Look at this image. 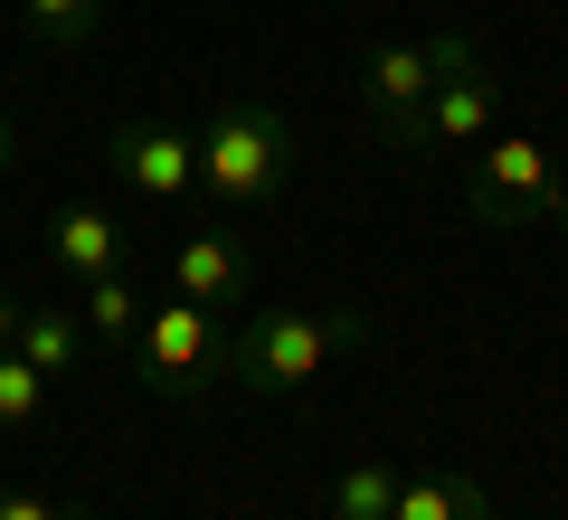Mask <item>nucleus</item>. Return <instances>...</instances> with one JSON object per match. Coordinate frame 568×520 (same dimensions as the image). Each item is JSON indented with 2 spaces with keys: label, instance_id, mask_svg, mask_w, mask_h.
I'll return each instance as SVG.
<instances>
[{
  "label": "nucleus",
  "instance_id": "1",
  "mask_svg": "<svg viewBox=\"0 0 568 520\" xmlns=\"http://www.w3.org/2000/svg\"><path fill=\"white\" fill-rule=\"evenodd\" d=\"M369 340V322L351 303H256L227 332V388L237 398H294V388L332 379Z\"/></svg>",
  "mask_w": 568,
  "mask_h": 520
},
{
  "label": "nucleus",
  "instance_id": "2",
  "mask_svg": "<svg viewBox=\"0 0 568 520\" xmlns=\"http://www.w3.org/2000/svg\"><path fill=\"white\" fill-rule=\"evenodd\" d=\"M284 181H294V123H284V104L227 95L219 114H209V133H200V190H209V208H227V218H265V208L284 200Z\"/></svg>",
  "mask_w": 568,
  "mask_h": 520
},
{
  "label": "nucleus",
  "instance_id": "3",
  "mask_svg": "<svg viewBox=\"0 0 568 520\" xmlns=\"http://www.w3.org/2000/svg\"><path fill=\"white\" fill-rule=\"evenodd\" d=\"M133 369H142V388L152 398H209V388H227V322L209 313V303H190V294H171V303H152L142 313V340H133Z\"/></svg>",
  "mask_w": 568,
  "mask_h": 520
},
{
  "label": "nucleus",
  "instance_id": "4",
  "mask_svg": "<svg viewBox=\"0 0 568 520\" xmlns=\"http://www.w3.org/2000/svg\"><path fill=\"white\" fill-rule=\"evenodd\" d=\"M559 200H568V190H559V152H549V142L493 133V142L465 152V208L484 227H530V218H549Z\"/></svg>",
  "mask_w": 568,
  "mask_h": 520
},
{
  "label": "nucleus",
  "instance_id": "5",
  "mask_svg": "<svg viewBox=\"0 0 568 520\" xmlns=\"http://www.w3.org/2000/svg\"><path fill=\"white\" fill-rule=\"evenodd\" d=\"M455 58H474V39H455V29H436V39H388L379 58L361 67V95H369V123H379V142H407V123H417V104L436 95V77H446Z\"/></svg>",
  "mask_w": 568,
  "mask_h": 520
},
{
  "label": "nucleus",
  "instance_id": "6",
  "mask_svg": "<svg viewBox=\"0 0 568 520\" xmlns=\"http://www.w3.org/2000/svg\"><path fill=\"white\" fill-rule=\"evenodd\" d=\"M493 123H503V77H493L484 58H455L446 77H436V95L417 104V123H407L398 152H474V142H493Z\"/></svg>",
  "mask_w": 568,
  "mask_h": 520
},
{
  "label": "nucleus",
  "instance_id": "7",
  "mask_svg": "<svg viewBox=\"0 0 568 520\" xmlns=\"http://www.w3.org/2000/svg\"><path fill=\"white\" fill-rule=\"evenodd\" d=\"M114 181L152 208L200 200V133H181V123H114Z\"/></svg>",
  "mask_w": 568,
  "mask_h": 520
},
{
  "label": "nucleus",
  "instance_id": "8",
  "mask_svg": "<svg viewBox=\"0 0 568 520\" xmlns=\"http://www.w3.org/2000/svg\"><path fill=\"white\" fill-rule=\"evenodd\" d=\"M246 284H256V256H246L227 227H200V237L171 246V294L209 303V313H227V303H246Z\"/></svg>",
  "mask_w": 568,
  "mask_h": 520
},
{
  "label": "nucleus",
  "instance_id": "9",
  "mask_svg": "<svg viewBox=\"0 0 568 520\" xmlns=\"http://www.w3.org/2000/svg\"><path fill=\"white\" fill-rule=\"evenodd\" d=\"M114 265H123L114 208H67V218L48 227V275L58 284H95V275H114Z\"/></svg>",
  "mask_w": 568,
  "mask_h": 520
},
{
  "label": "nucleus",
  "instance_id": "10",
  "mask_svg": "<svg viewBox=\"0 0 568 520\" xmlns=\"http://www.w3.org/2000/svg\"><path fill=\"white\" fill-rule=\"evenodd\" d=\"M10 350H20V360L39 369L48 388H58V379H77V369H85V350H95V340H85L77 303H29V313H20V340H10Z\"/></svg>",
  "mask_w": 568,
  "mask_h": 520
},
{
  "label": "nucleus",
  "instance_id": "11",
  "mask_svg": "<svg viewBox=\"0 0 568 520\" xmlns=\"http://www.w3.org/2000/svg\"><path fill=\"white\" fill-rule=\"evenodd\" d=\"M142 313H152V303H142V284L123 275H95V284H77V322H85V340H95V350H114V360H133V340H142Z\"/></svg>",
  "mask_w": 568,
  "mask_h": 520
},
{
  "label": "nucleus",
  "instance_id": "12",
  "mask_svg": "<svg viewBox=\"0 0 568 520\" xmlns=\"http://www.w3.org/2000/svg\"><path fill=\"white\" fill-rule=\"evenodd\" d=\"M388 520H493V492L474 473H398V511Z\"/></svg>",
  "mask_w": 568,
  "mask_h": 520
},
{
  "label": "nucleus",
  "instance_id": "13",
  "mask_svg": "<svg viewBox=\"0 0 568 520\" xmlns=\"http://www.w3.org/2000/svg\"><path fill=\"white\" fill-rule=\"evenodd\" d=\"M20 29L39 48H85L104 29V0H20Z\"/></svg>",
  "mask_w": 568,
  "mask_h": 520
},
{
  "label": "nucleus",
  "instance_id": "14",
  "mask_svg": "<svg viewBox=\"0 0 568 520\" xmlns=\"http://www.w3.org/2000/svg\"><path fill=\"white\" fill-rule=\"evenodd\" d=\"M398 511V463H351L332 482V520H388Z\"/></svg>",
  "mask_w": 568,
  "mask_h": 520
},
{
  "label": "nucleus",
  "instance_id": "15",
  "mask_svg": "<svg viewBox=\"0 0 568 520\" xmlns=\"http://www.w3.org/2000/svg\"><path fill=\"white\" fill-rule=\"evenodd\" d=\"M48 417V379L20 360V350H0V436H29Z\"/></svg>",
  "mask_w": 568,
  "mask_h": 520
},
{
  "label": "nucleus",
  "instance_id": "16",
  "mask_svg": "<svg viewBox=\"0 0 568 520\" xmlns=\"http://www.w3.org/2000/svg\"><path fill=\"white\" fill-rule=\"evenodd\" d=\"M0 520H85V501H48L29 482H0Z\"/></svg>",
  "mask_w": 568,
  "mask_h": 520
},
{
  "label": "nucleus",
  "instance_id": "17",
  "mask_svg": "<svg viewBox=\"0 0 568 520\" xmlns=\"http://www.w3.org/2000/svg\"><path fill=\"white\" fill-rule=\"evenodd\" d=\"M20 313H29V303L10 294V284H0V350H10V340H20Z\"/></svg>",
  "mask_w": 568,
  "mask_h": 520
},
{
  "label": "nucleus",
  "instance_id": "18",
  "mask_svg": "<svg viewBox=\"0 0 568 520\" xmlns=\"http://www.w3.org/2000/svg\"><path fill=\"white\" fill-rule=\"evenodd\" d=\"M10 161H20V114L0 104V171H10Z\"/></svg>",
  "mask_w": 568,
  "mask_h": 520
},
{
  "label": "nucleus",
  "instance_id": "19",
  "mask_svg": "<svg viewBox=\"0 0 568 520\" xmlns=\"http://www.w3.org/2000/svg\"><path fill=\"white\" fill-rule=\"evenodd\" d=\"M549 218H559V237H568V200H559V208H549Z\"/></svg>",
  "mask_w": 568,
  "mask_h": 520
},
{
  "label": "nucleus",
  "instance_id": "20",
  "mask_svg": "<svg viewBox=\"0 0 568 520\" xmlns=\"http://www.w3.org/2000/svg\"><path fill=\"white\" fill-rule=\"evenodd\" d=\"M559 171H568V142H559Z\"/></svg>",
  "mask_w": 568,
  "mask_h": 520
}]
</instances>
